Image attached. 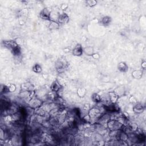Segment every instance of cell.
Segmentation results:
<instances>
[{
	"mask_svg": "<svg viewBox=\"0 0 146 146\" xmlns=\"http://www.w3.org/2000/svg\"><path fill=\"white\" fill-rule=\"evenodd\" d=\"M107 127L110 131L122 129L123 124L120 121L115 119H111L107 123Z\"/></svg>",
	"mask_w": 146,
	"mask_h": 146,
	"instance_id": "1",
	"label": "cell"
},
{
	"mask_svg": "<svg viewBox=\"0 0 146 146\" xmlns=\"http://www.w3.org/2000/svg\"><path fill=\"white\" fill-rule=\"evenodd\" d=\"M29 105L31 108L36 109L40 107L42 105V102L40 99L36 98H33L29 102Z\"/></svg>",
	"mask_w": 146,
	"mask_h": 146,
	"instance_id": "2",
	"label": "cell"
},
{
	"mask_svg": "<svg viewBox=\"0 0 146 146\" xmlns=\"http://www.w3.org/2000/svg\"><path fill=\"white\" fill-rule=\"evenodd\" d=\"M51 11L49 8H45L40 13L41 17L45 20H50V16Z\"/></svg>",
	"mask_w": 146,
	"mask_h": 146,
	"instance_id": "3",
	"label": "cell"
},
{
	"mask_svg": "<svg viewBox=\"0 0 146 146\" xmlns=\"http://www.w3.org/2000/svg\"><path fill=\"white\" fill-rule=\"evenodd\" d=\"M69 20V17L66 14V13L59 14L58 20V23H59V24H67V22H68Z\"/></svg>",
	"mask_w": 146,
	"mask_h": 146,
	"instance_id": "4",
	"label": "cell"
},
{
	"mask_svg": "<svg viewBox=\"0 0 146 146\" xmlns=\"http://www.w3.org/2000/svg\"><path fill=\"white\" fill-rule=\"evenodd\" d=\"M83 53V48L81 45L78 44L75 47V48L73 50V54L75 56H81Z\"/></svg>",
	"mask_w": 146,
	"mask_h": 146,
	"instance_id": "5",
	"label": "cell"
},
{
	"mask_svg": "<svg viewBox=\"0 0 146 146\" xmlns=\"http://www.w3.org/2000/svg\"><path fill=\"white\" fill-rule=\"evenodd\" d=\"M50 88L51 91L55 92H57L61 88H62V86L60 85V83H59V82H58L57 81H55L51 84Z\"/></svg>",
	"mask_w": 146,
	"mask_h": 146,
	"instance_id": "6",
	"label": "cell"
},
{
	"mask_svg": "<svg viewBox=\"0 0 146 146\" xmlns=\"http://www.w3.org/2000/svg\"><path fill=\"white\" fill-rule=\"evenodd\" d=\"M108 97L109 99H110V102L113 104L116 103L119 99V96L117 95L114 92H110V93L108 94Z\"/></svg>",
	"mask_w": 146,
	"mask_h": 146,
	"instance_id": "7",
	"label": "cell"
},
{
	"mask_svg": "<svg viewBox=\"0 0 146 146\" xmlns=\"http://www.w3.org/2000/svg\"><path fill=\"white\" fill-rule=\"evenodd\" d=\"M144 110V108L141 104H136L133 107V110L136 114H141L143 112Z\"/></svg>",
	"mask_w": 146,
	"mask_h": 146,
	"instance_id": "8",
	"label": "cell"
},
{
	"mask_svg": "<svg viewBox=\"0 0 146 146\" xmlns=\"http://www.w3.org/2000/svg\"><path fill=\"white\" fill-rule=\"evenodd\" d=\"M33 85L30 83H24L22 85V91H33Z\"/></svg>",
	"mask_w": 146,
	"mask_h": 146,
	"instance_id": "9",
	"label": "cell"
},
{
	"mask_svg": "<svg viewBox=\"0 0 146 146\" xmlns=\"http://www.w3.org/2000/svg\"><path fill=\"white\" fill-rule=\"evenodd\" d=\"M92 101L95 102L96 103L102 102V96L97 93L93 94L92 95Z\"/></svg>",
	"mask_w": 146,
	"mask_h": 146,
	"instance_id": "10",
	"label": "cell"
},
{
	"mask_svg": "<svg viewBox=\"0 0 146 146\" xmlns=\"http://www.w3.org/2000/svg\"><path fill=\"white\" fill-rule=\"evenodd\" d=\"M118 69L122 72H126L128 70V66L124 62H120L118 65Z\"/></svg>",
	"mask_w": 146,
	"mask_h": 146,
	"instance_id": "11",
	"label": "cell"
},
{
	"mask_svg": "<svg viewBox=\"0 0 146 146\" xmlns=\"http://www.w3.org/2000/svg\"><path fill=\"white\" fill-rule=\"evenodd\" d=\"M59 26V23H58V22L50 21V24H49V28L51 30H54V29H58Z\"/></svg>",
	"mask_w": 146,
	"mask_h": 146,
	"instance_id": "12",
	"label": "cell"
},
{
	"mask_svg": "<svg viewBox=\"0 0 146 146\" xmlns=\"http://www.w3.org/2000/svg\"><path fill=\"white\" fill-rule=\"evenodd\" d=\"M111 17H107V16H106V17H103L101 20H100V23L103 25H108L111 22Z\"/></svg>",
	"mask_w": 146,
	"mask_h": 146,
	"instance_id": "13",
	"label": "cell"
},
{
	"mask_svg": "<svg viewBox=\"0 0 146 146\" xmlns=\"http://www.w3.org/2000/svg\"><path fill=\"white\" fill-rule=\"evenodd\" d=\"M143 72L141 70H136L133 72L132 76L135 79H140L141 77H142Z\"/></svg>",
	"mask_w": 146,
	"mask_h": 146,
	"instance_id": "14",
	"label": "cell"
},
{
	"mask_svg": "<svg viewBox=\"0 0 146 146\" xmlns=\"http://www.w3.org/2000/svg\"><path fill=\"white\" fill-rule=\"evenodd\" d=\"M33 70L36 73H40L42 71V67L39 64H36L33 67Z\"/></svg>",
	"mask_w": 146,
	"mask_h": 146,
	"instance_id": "15",
	"label": "cell"
},
{
	"mask_svg": "<svg viewBox=\"0 0 146 146\" xmlns=\"http://www.w3.org/2000/svg\"><path fill=\"white\" fill-rule=\"evenodd\" d=\"M84 51L86 53V54H87L88 55H92L93 54V49L92 48H90V47H88V48H86L84 49Z\"/></svg>",
	"mask_w": 146,
	"mask_h": 146,
	"instance_id": "16",
	"label": "cell"
},
{
	"mask_svg": "<svg viewBox=\"0 0 146 146\" xmlns=\"http://www.w3.org/2000/svg\"><path fill=\"white\" fill-rule=\"evenodd\" d=\"M86 3H87V5L89 6V7H93L96 4V1H94V0H92V1H86Z\"/></svg>",
	"mask_w": 146,
	"mask_h": 146,
	"instance_id": "17",
	"label": "cell"
},
{
	"mask_svg": "<svg viewBox=\"0 0 146 146\" xmlns=\"http://www.w3.org/2000/svg\"><path fill=\"white\" fill-rule=\"evenodd\" d=\"M8 87H9V90L10 92H13L14 91H15V90H16V86L14 85H12L11 86Z\"/></svg>",
	"mask_w": 146,
	"mask_h": 146,
	"instance_id": "18",
	"label": "cell"
},
{
	"mask_svg": "<svg viewBox=\"0 0 146 146\" xmlns=\"http://www.w3.org/2000/svg\"><path fill=\"white\" fill-rule=\"evenodd\" d=\"M92 57H93V58L94 59H99V55L98 54V53H96V54H93L92 55Z\"/></svg>",
	"mask_w": 146,
	"mask_h": 146,
	"instance_id": "19",
	"label": "cell"
}]
</instances>
